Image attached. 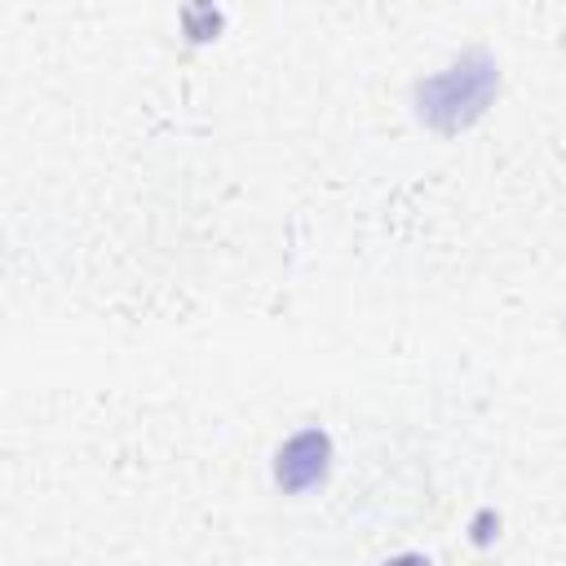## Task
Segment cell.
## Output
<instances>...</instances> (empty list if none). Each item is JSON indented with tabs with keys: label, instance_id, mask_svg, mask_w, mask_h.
<instances>
[{
	"label": "cell",
	"instance_id": "1",
	"mask_svg": "<svg viewBox=\"0 0 566 566\" xmlns=\"http://www.w3.org/2000/svg\"><path fill=\"white\" fill-rule=\"evenodd\" d=\"M495 88H500V66L486 53H464L447 71L416 84V115L438 133H460L491 106Z\"/></svg>",
	"mask_w": 566,
	"mask_h": 566
},
{
	"label": "cell",
	"instance_id": "2",
	"mask_svg": "<svg viewBox=\"0 0 566 566\" xmlns=\"http://www.w3.org/2000/svg\"><path fill=\"white\" fill-rule=\"evenodd\" d=\"M332 469V438L323 429H301L292 433L279 455H274V482L287 491V495H301L310 486H318Z\"/></svg>",
	"mask_w": 566,
	"mask_h": 566
},
{
	"label": "cell",
	"instance_id": "3",
	"mask_svg": "<svg viewBox=\"0 0 566 566\" xmlns=\"http://www.w3.org/2000/svg\"><path fill=\"white\" fill-rule=\"evenodd\" d=\"M181 27H186V35H190V40H217V31H221V18H217L212 0H195V4H186V13H181Z\"/></svg>",
	"mask_w": 566,
	"mask_h": 566
},
{
	"label": "cell",
	"instance_id": "4",
	"mask_svg": "<svg viewBox=\"0 0 566 566\" xmlns=\"http://www.w3.org/2000/svg\"><path fill=\"white\" fill-rule=\"evenodd\" d=\"M491 526H500V522H495L491 513H482V517L473 522V531H478V539H491Z\"/></svg>",
	"mask_w": 566,
	"mask_h": 566
}]
</instances>
